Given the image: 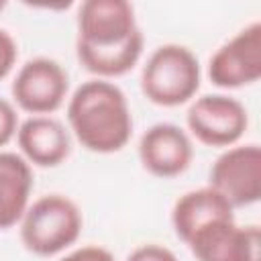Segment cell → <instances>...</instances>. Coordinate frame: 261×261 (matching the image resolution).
<instances>
[{
    "instance_id": "obj_1",
    "label": "cell",
    "mask_w": 261,
    "mask_h": 261,
    "mask_svg": "<svg viewBox=\"0 0 261 261\" xmlns=\"http://www.w3.org/2000/svg\"><path fill=\"white\" fill-rule=\"evenodd\" d=\"M145 37L126 0H86L77 8V61L100 80L130 71L141 59Z\"/></svg>"
},
{
    "instance_id": "obj_2",
    "label": "cell",
    "mask_w": 261,
    "mask_h": 261,
    "mask_svg": "<svg viewBox=\"0 0 261 261\" xmlns=\"http://www.w3.org/2000/svg\"><path fill=\"white\" fill-rule=\"evenodd\" d=\"M67 122L77 143L92 153H116L133 137V114L124 92L100 77L86 80L73 90Z\"/></svg>"
},
{
    "instance_id": "obj_3",
    "label": "cell",
    "mask_w": 261,
    "mask_h": 261,
    "mask_svg": "<svg viewBox=\"0 0 261 261\" xmlns=\"http://www.w3.org/2000/svg\"><path fill=\"white\" fill-rule=\"evenodd\" d=\"M200 80V61L194 51L179 43H165L147 57L141 69V92L149 102L173 108L196 96Z\"/></svg>"
},
{
    "instance_id": "obj_4",
    "label": "cell",
    "mask_w": 261,
    "mask_h": 261,
    "mask_svg": "<svg viewBox=\"0 0 261 261\" xmlns=\"http://www.w3.org/2000/svg\"><path fill=\"white\" fill-rule=\"evenodd\" d=\"M18 224L20 241L29 253L53 257L80 239L84 218L71 198L63 194H45L29 204Z\"/></svg>"
},
{
    "instance_id": "obj_5",
    "label": "cell",
    "mask_w": 261,
    "mask_h": 261,
    "mask_svg": "<svg viewBox=\"0 0 261 261\" xmlns=\"http://www.w3.org/2000/svg\"><path fill=\"white\" fill-rule=\"evenodd\" d=\"M69 75L51 57H33L16 71L10 94L16 106L31 116H47L61 108L67 98Z\"/></svg>"
},
{
    "instance_id": "obj_6",
    "label": "cell",
    "mask_w": 261,
    "mask_h": 261,
    "mask_svg": "<svg viewBox=\"0 0 261 261\" xmlns=\"http://www.w3.org/2000/svg\"><path fill=\"white\" fill-rule=\"evenodd\" d=\"M208 186L232 208L257 204L261 198V149L257 143L232 145L222 151L208 173Z\"/></svg>"
},
{
    "instance_id": "obj_7",
    "label": "cell",
    "mask_w": 261,
    "mask_h": 261,
    "mask_svg": "<svg viewBox=\"0 0 261 261\" xmlns=\"http://www.w3.org/2000/svg\"><path fill=\"white\" fill-rule=\"evenodd\" d=\"M186 124L192 137L208 147H232L245 135L249 114L243 102L228 94H204L190 104Z\"/></svg>"
},
{
    "instance_id": "obj_8",
    "label": "cell",
    "mask_w": 261,
    "mask_h": 261,
    "mask_svg": "<svg viewBox=\"0 0 261 261\" xmlns=\"http://www.w3.org/2000/svg\"><path fill=\"white\" fill-rule=\"evenodd\" d=\"M208 77L216 88L234 90L261 77V22L253 20L222 43L208 61Z\"/></svg>"
},
{
    "instance_id": "obj_9",
    "label": "cell",
    "mask_w": 261,
    "mask_h": 261,
    "mask_svg": "<svg viewBox=\"0 0 261 261\" xmlns=\"http://www.w3.org/2000/svg\"><path fill=\"white\" fill-rule=\"evenodd\" d=\"M186 245L196 261H261L259 226H239L234 218L208 224Z\"/></svg>"
},
{
    "instance_id": "obj_10",
    "label": "cell",
    "mask_w": 261,
    "mask_h": 261,
    "mask_svg": "<svg viewBox=\"0 0 261 261\" xmlns=\"http://www.w3.org/2000/svg\"><path fill=\"white\" fill-rule=\"evenodd\" d=\"M192 159L190 135L173 122L151 124L139 139V161L155 177H175L190 167Z\"/></svg>"
},
{
    "instance_id": "obj_11",
    "label": "cell",
    "mask_w": 261,
    "mask_h": 261,
    "mask_svg": "<svg viewBox=\"0 0 261 261\" xmlns=\"http://www.w3.org/2000/svg\"><path fill=\"white\" fill-rule=\"evenodd\" d=\"M16 143L22 157L37 167H57L71 153L69 130L53 116H29L18 124Z\"/></svg>"
},
{
    "instance_id": "obj_12",
    "label": "cell",
    "mask_w": 261,
    "mask_h": 261,
    "mask_svg": "<svg viewBox=\"0 0 261 261\" xmlns=\"http://www.w3.org/2000/svg\"><path fill=\"white\" fill-rule=\"evenodd\" d=\"M234 208L210 186L181 194L171 208V226L184 243L218 220H232Z\"/></svg>"
},
{
    "instance_id": "obj_13",
    "label": "cell",
    "mask_w": 261,
    "mask_h": 261,
    "mask_svg": "<svg viewBox=\"0 0 261 261\" xmlns=\"http://www.w3.org/2000/svg\"><path fill=\"white\" fill-rule=\"evenodd\" d=\"M33 186L31 163L14 151H0V230L20 222L29 208Z\"/></svg>"
},
{
    "instance_id": "obj_14",
    "label": "cell",
    "mask_w": 261,
    "mask_h": 261,
    "mask_svg": "<svg viewBox=\"0 0 261 261\" xmlns=\"http://www.w3.org/2000/svg\"><path fill=\"white\" fill-rule=\"evenodd\" d=\"M18 124H20L18 114L12 102H8L6 98H0V149L6 147L16 137Z\"/></svg>"
},
{
    "instance_id": "obj_15",
    "label": "cell",
    "mask_w": 261,
    "mask_h": 261,
    "mask_svg": "<svg viewBox=\"0 0 261 261\" xmlns=\"http://www.w3.org/2000/svg\"><path fill=\"white\" fill-rule=\"evenodd\" d=\"M126 261H177L175 253L159 243H145L133 249Z\"/></svg>"
},
{
    "instance_id": "obj_16",
    "label": "cell",
    "mask_w": 261,
    "mask_h": 261,
    "mask_svg": "<svg viewBox=\"0 0 261 261\" xmlns=\"http://www.w3.org/2000/svg\"><path fill=\"white\" fill-rule=\"evenodd\" d=\"M16 57H18V45L14 37L8 31L0 29V80H4L12 71Z\"/></svg>"
},
{
    "instance_id": "obj_17",
    "label": "cell",
    "mask_w": 261,
    "mask_h": 261,
    "mask_svg": "<svg viewBox=\"0 0 261 261\" xmlns=\"http://www.w3.org/2000/svg\"><path fill=\"white\" fill-rule=\"evenodd\" d=\"M59 261H116V259H114V255L106 247H100V245H84V247H77V249L69 251Z\"/></svg>"
},
{
    "instance_id": "obj_18",
    "label": "cell",
    "mask_w": 261,
    "mask_h": 261,
    "mask_svg": "<svg viewBox=\"0 0 261 261\" xmlns=\"http://www.w3.org/2000/svg\"><path fill=\"white\" fill-rule=\"evenodd\" d=\"M4 6H6V2H4V0H0V12L4 10Z\"/></svg>"
}]
</instances>
